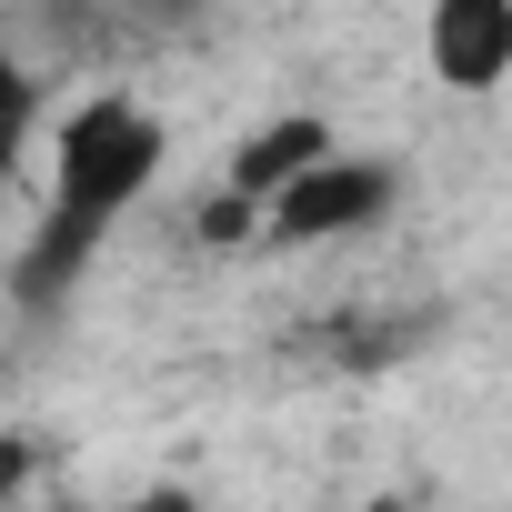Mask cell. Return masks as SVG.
<instances>
[{
  "label": "cell",
  "mask_w": 512,
  "mask_h": 512,
  "mask_svg": "<svg viewBox=\"0 0 512 512\" xmlns=\"http://www.w3.org/2000/svg\"><path fill=\"white\" fill-rule=\"evenodd\" d=\"M161 161H171V131H161L151 101L91 91V101L61 111V141H51V211H41V231L21 241V272H11L21 312H51V302L101 262V241L151 201Z\"/></svg>",
  "instance_id": "1"
},
{
  "label": "cell",
  "mask_w": 512,
  "mask_h": 512,
  "mask_svg": "<svg viewBox=\"0 0 512 512\" xmlns=\"http://www.w3.org/2000/svg\"><path fill=\"white\" fill-rule=\"evenodd\" d=\"M392 161H352V151H332L322 171H302L282 201H272V241H342V231H362V221H382L392 211Z\"/></svg>",
  "instance_id": "2"
},
{
  "label": "cell",
  "mask_w": 512,
  "mask_h": 512,
  "mask_svg": "<svg viewBox=\"0 0 512 512\" xmlns=\"http://www.w3.org/2000/svg\"><path fill=\"white\" fill-rule=\"evenodd\" d=\"M51 512H201V492L151 482V492H121V502H51Z\"/></svg>",
  "instance_id": "5"
},
{
  "label": "cell",
  "mask_w": 512,
  "mask_h": 512,
  "mask_svg": "<svg viewBox=\"0 0 512 512\" xmlns=\"http://www.w3.org/2000/svg\"><path fill=\"white\" fill-rule=\"evenodd\" d=\"M372 512H392V502H372Z\"/></svg>",
  "instance_id": "6"
},
{
  "label": "cell",
  "mask_w": 512,
  "mask_h": 512,
  "mask_svg": "<svg viewBox=\"0 0 512 512\" xmlns=\"http://www.w3.org/2000/svg\"><path fill=\"white\" fill-rule=\"evenodd\" d=\"M332 151H342V141H332V121H322V111H282V121H262V131L231 151V171H221V181H231V191H251V201L272 211V201H282L302 171H322Z\"/></svg>",
  "instance_id": "4"
},
{
  "label": "cell",
  "mask_w": 512,
  "mask_h": 512,
  "mask_svg": "<svg viewBox=\"0 0 512 512\" xmlns=\"http://www.w3.org/2000/svg\"><path fill=\"white\" fill-rule=\"evenodd\" d=\"M422 61L462 101L502 91L512 81V0H432L422 11Z\"/></svg>",
  "instance_id": "3"
}]
</instances>
